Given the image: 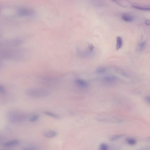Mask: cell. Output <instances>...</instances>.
<instances>
[{
	"mask_svg": "<svg viewBox=\"0 0 150 150\" xmlns=\"http://www.w3.org/2000/svg\"><path fill=\"white\" fill-rule=\"evenodd\" d=\"M19 143V141L18 140H14L6 142L4 144V147H13V146L18 145Z\"/></svg>",
	"mask_w": 150,
	"mask_h": 150,
	"instance_id": "obj_9",
	"label": "cell"
},
{
	"mask_svg": "<svg viewBox=\"0 0 150 150\" xmlns=\"http://www.w3.org/2000/svg\"><path fill=\"white\" fill-rule=\"evenodd\" d=\"M57 132L54 130H47L44 133V136L48 139H52L56 137L57 136Z\"/></svg>",
	"mask_w": 150,
	"mask_h": 150,
	"instance_id": "obj_6",
	"label": "cell"
},
{
	"mask_svg": "<svg viewBox=\"0 0 150 150\" xmlns=\"http://www.w3.org/2000/svg\"><path fill=\"white\" fill-rule=\"evenodd\" d=\"M116 49L117 50H120L123 46V40L121 37L118 36L116 38Z\"/></svg>",
	"mask_w": 150,
	"mask_h": 150,
	"instance_id": "obj_8",
	"label": "cell"
},
{
	"mask_svg": "<svg viewBox=\"0 0 150 150\" xmlns=\"http://www.w3.org/2000/svg\"><path fill=\"white\" fill-rule=\"evenodd\" d=\"M23 150H38V149L36 147L30 146V147H27L24 148Z\"/></svg>",
	"mask_w": 150,
	"mask_h": 150,
	"instance_id": "obj_18",
	"label": "cell"
},
{
	"mask_svg": "<svg viewBox=\"0 0 150 150\" xmlns=\"http://www.w3.org/2000/svg\"><path fill=\"white\" fill-rule=\"evenodd\" d=\"M145 101L148 103L149 105H150V96H148L145 97Z\"/></svg>",
	"mask_w": 150,
	"mask_h": 150,
	"instance_id": "obj_19",
	"label": "cell"
},
{
	"mask_svg": "<svg viewBox=\"0 0 150 150\" xmlns=\"http://www.w3.org/2000/svg\"><path fill=\"white\" fill-rule=\"evenodd\" d=\"M127 143L130 145H134L136 144L137 142L135 139L133 138H127L126 140Z\"/></svg>",
	"mask_w": 150,
	"mask_h": 150,
	"instance_id": "obj_17",
	"label": "cell"
},
{
	"mask_svg": "<svg viewBox=\"0 0 150 150\" xmlns=\"http://www.w3.org/2000/svg\"><path fill=\"white\" fill-rule=\"evenodd\" d=\"M108 68L106 67L101 66L98 67L95 70V73L98 75H103L107 71Z\"/></svg>",
	"mask_w": 150,
	"mask_h": 150,
	"instance_id": "obj_10",
	"label": "cell"
},
{
	"mask_svg": "<svg viewBox=\"0 0 150 150\" xmlns=\"http://www.w3.org/2000/svg\"><path fill=\"white\" fill-rule=\"evenodd\" d=\"M26 95L35 98H42L50 96V91L46 89L40 88H32L27 89L25 91Z\"/></svg>",
	"mask_w": 150,
	"mask_h": 150,
	"instance_id": "obj_1",
	"label": "cell"
},
{
	"mask_svg": "<svg viewBox=\"0 0 150 150\" xmlns=\"http://www.w3.org/2000/svg\"><path fill=\"white\" fill-rule=\"evenodd\" d=\"M77 53L81 57L90 58L93 57L96 55V49L92 44H89L88 46L85 49L79 50Z\"/></svg>",
	"mask_w": 150,
	"mask_h": 150,
	"instance_id": "obj_2",
	"label": "cell"
},
{
	"mask_svg": "<svg viewBox=\"0 0 150 150\" xmlns=\"http://www.w3.org/2000/svg\"><path fill=\"white\" fill-rule=\"evenodd\" d=\"M146 45V42L145 41H142L140 42L137 47V50L140 52L143 51L145 48Z\"/></svg>",
	"mask_w": 150,
	"mask_h": 150,
	"instance_id": "obj_12",
	"label": "cell"
},
{
	"mask_svg": "<svg viewBox=\"0 0 150 150\" xmlns=\"http://www.w3.org/2000/svg\"><path fill=\"white\" fill-rule=\"evenodd\" d=\"M19 16L24 17H32L35 16L36 12L34 10L26 7H21L17 11Z\"/></svg>",
	"mask_w": 150,
	"mask_h": 150,
	"instance_id": "obj_4",
	"label": "cell"
},
{
	"mask_svg": "<svg viewBox=\"0 0 150 150\" xmlns=\"http://www.w3.org/2000/svg\"><path fill=\"white\" fill-rule=\"evenodd\" d=\"M4 91V88L3 86L0 85V93H2Z\"/></svg>",
	"mask_w": 150,
	"mask_h": 150,
	"instance_id": "obj_20",
	"label": "cell"
},
{
	"mask_svg": "<svg viewBox=\"0 0 150 150\" xmlns=\"http://www.w3.org/2000/svg\"><path fill=\"white\" fill-rule=\"evenodd\" d=\"M119 81L118 77L113 75H108L102 77L101 81L104 84L106 85H113L117 83Z\"/></svg>",
	"mask_w": 150,
	"mask_h": 150,
	"instance_id": "obj_3",
	"label": "cell"
},
{
	"mask_svg": "<svg viewBox=\"0 0 150 150\" xmlns=\"http://www.w3.org/2000/svg\"><path fill=\"white\" fill-rule=\"evenodd\" d=\"M123 136L122 134H117L115 135L112 136L110 137V140L111 141H117L119 139H120Z\"/></svg>",
	"mask_w": 150,
	"mask_h": 150,
	"instance_id": "obj_14",
	"label": "cell"
},
{
	"mask_svg": "<svg viewBox=\"0 0 150 150\" xmlns=\"http://www.w3.org/2000/svg\"><path fill=\"white\" fill-rule=\"evenodd\" d=\"M74 83L76 86L80 89H87L90 86L89 83L86 80L83 78H76L75 80Z\"/></svg>",
	"mask_w": 150,
	"mask_h": 150,
	"instance_id": "obj_5",
	"label": "cell"
},
{
	"mask_svg": "<svg viewBox=\"0 0 150 150\" xmlns=\"http://www.w3.org/2000/svg\"><path fill=\"white\" fill-rule=\"evenodd\" d=\"M121 18L126 22H131L134 21V17L130 14L123 13L121 15Z\"/></svg>",
	"mask_w": 150,
	"mask_h": 150,
	"instance_id": "obj_7",
	"label": "cell"
},
{
	"mask_svg": "<svg viewBox=\"0 0 150 150\" xmlns=\"http://www.w3.org/2000/svg\"><path fill=\"white\" fill-rule=\"evenodd\" d=\"M133 8L141 10L148 11H150V7H144V6H138V5H133Z\"/></svg>",
	"mask_w": 150,
	"mask_h": 150,
	"instance_id": "obj_13",
	"label": "cell"
},
{
	"mask_svg": "<svg viewBox=\"0 0 150 150\" xmlns=\"http://www.w3.org/2000/svg\"><path fill=\"white\" fill-rule=\"evenodd\" d=\"M145 23L147 25L150 26V20L149 19H146L145 21Z\"/></svg>",
	"mask_w": 150,
	"mask_h": 150,
	"instance_id": "obj_21",
	"label": "cell"
},
{
	"mask_svg": "<svg viewBox=\"0 0 150 150\" xmlns=\"http://www.w3.org/2000/svg\"><path fill=\"white\" fill-rule=\"evenodd\" d=\"M99 150H109V147L106 144L101 143L99 146Z\"/></svg>",
	"mask_w": 150,
	"mask_h": 150,
	"instance_id": "obj_16",
	"label": "cell"
},
{
	"mask_svg": "<svg viewBox=\"0 0 150 150\" xmlns=\"http://www.w3.org/2000/svg\"><path fill=\"white\" fill-rule=\"evenodd\" d=\"M40 116L38 114H34L32 116L30 119V122L31 123H34L38 120Z\"/></svg>",
	"mask_w": 150,
	"mask_h": 150,
	"instance_id": "obj_15",
	"label": "cell"
},
{
	"mask_svg": "<svg viewBox=\"0 0 150 150\" xmlns=\"http://www.w3.org/2000/svg\"><path fill=\"white\" fill-rule=\"evenodd\" d=\"M44 113L46 115H47V116L51 117V118H53V119H59L60 118V116L59 114L55 113L53 112H50V111H45L44 112Z\"/></svg>",
	"mask_w": 150,
	"mask_h": 150,
	"instance_id": "obj_11",
	"label": "cell"
}]
</instances>
